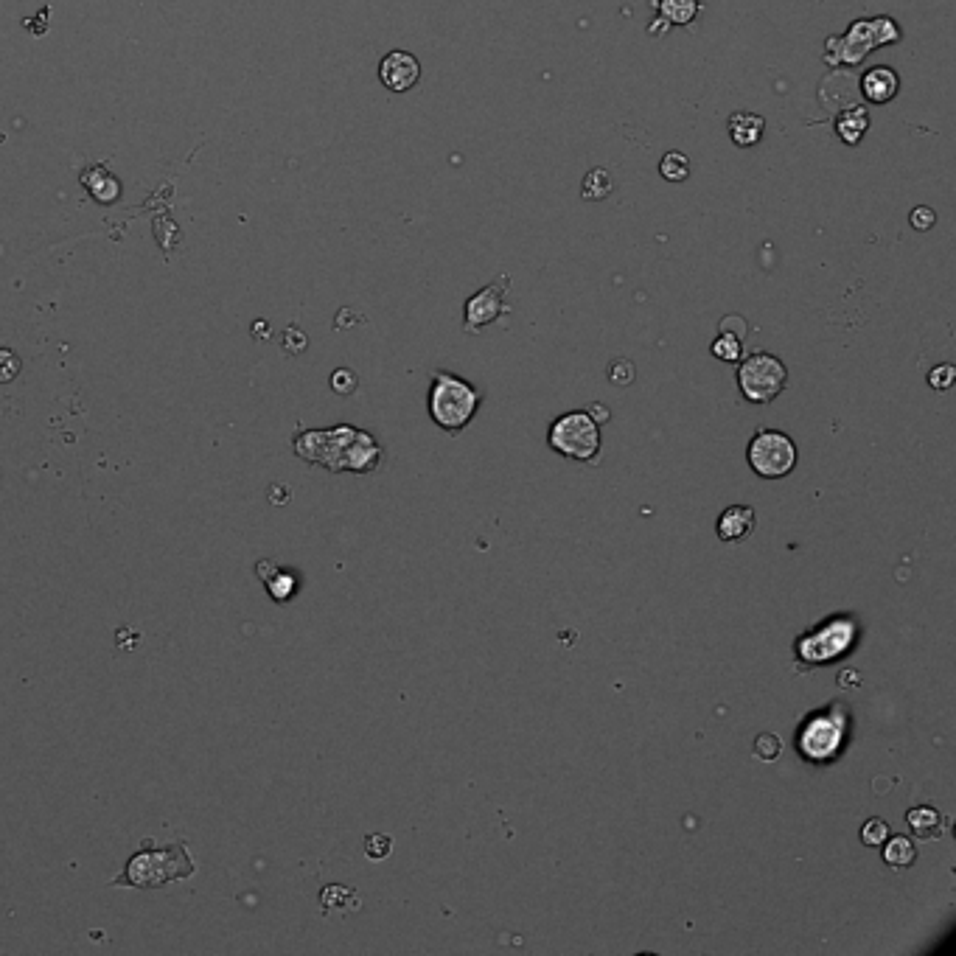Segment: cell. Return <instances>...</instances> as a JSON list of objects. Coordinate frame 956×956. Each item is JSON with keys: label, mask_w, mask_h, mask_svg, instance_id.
Segmentation results:
<instances>
[{"label": "cell", "mask_w": 956, "mask_h": 956, "mask_svg": "<svg viewBox=\"0 0 956 956\" xmlns=\"http://www.w3.org/2000/svg\"><path fill=\"white\" fill-rule=\"evenodd\" d=\"M295 452L303 460L326 466L329 471H373L382 457L379 443L368 432L354 427L303 432L295 438Z\"/></svg>", "instance_id": "6da1fadb"}, {"label": "cell", "mask_w": 956, "mask_h": 956, "mask_svg": "<svg viewBox=\"0 0 956 956\" xmlns=\"http://www.w3.org/2000/svg\"><path fill=\"white\" fill-rule=\"evenodd\" d=\"M197 864L188 853L186 842H174L157 847L155 842H143V847L129 858L121 875H115L113 886H132V889H157L191 878Z\"/></svg>", "instance_id": "7a4b0ae2"}, {"label": "cell", "mask_w": 956, "mask_h": 956, "mask_svg": "<svg viewBox=\"0 0 956 956\" xmlns=\"http://www.w3.org/2000/svg\"><path fill=\"white\" fill-rule=\"evenodd\" d=\"M480 390L469 385L466 379H460L455 373L438 371L432 376L429 387V415L441 429L449 435H457L463 427H469V421L480 407Z\"/></svg>", "instance_id": "3957f363"}, {"label": "cell", "mask_w": 956, "mask_h": 956, "mask_svg": "<svg viewBox=\"0 0 956 956\" xmlns=\"http://www.w3.org/2000/svg\"><path fill=\"white\" fill-rule=\"evenodd\" d=\"M900 26L892 17H864L850 23V29L844 37H828L825 43V62L830 68L839 65H858L861 59L878 51L881 45L900 43Z\"/></svg>", "instance_id": "277c9868"}, {"label": "cell", "mask_w": 956, "mask_h": 956, "mask_svg": "<svg viewBox=\"0 0 956 956\" xmlns=\"http://www.w3.org/2000/svg\"><path fill=\"white\" fill-rule=\"evenodd\" d=\"M550 449L567 460L592 463L600 455V424L589 413H567L550 427Z\"/></svg>", "instance_id": "5b68a950"}, {"label": "cell", "mask_w": 956, "mask_h": 956, "mask_svg": "<svg viewBox=\"0 0 956 956\" xmlns=\"http://www.w3.org/2000/svg\"><path fill=\"white\" fill-rule=\"evenodd\" d=\"M788 385V371H785L783 359L774 354L757 351L752 357H746L738 368V387H741L743 399L752 404H769L774 401Z\"/></svg>", "instance_id": "8992f818"}, {"label": "cell", "mask_w": 956, "mask_h": 956, "mask_svg": "<svg viewBox=\"0 0 956 956\" xmlns=\"http://www.w3.org/2000/svg\"><path fill=\"white\" fill-rule=\"evenodd\" d=\"M746 457H749L752 471L760 474L763 480H780V477H788L797 466V446L785 432L763 429L752 438Z\"/></svg>", "instance_id": "52a82bcc"}, {"label": "cell", "mask_w": 956, "mask_h": 956, "mask_svg": "<svg viewBox=\"0 0 956 956\" xmlns=\"http://www.w3.org/2000/svg\"><path fill=\"white\" fill-rule=\"evenodd\" d=\"M508 289H511V278L508 275H502L497 278L494 284L483 286L477 295H471L466 300V317H463V331L466 334H480V331L491 326V323H497L502 314L511 312V306H508Z\"/></svg>", "instance_id": "ba28073f"}, {"label": "cell", "mask_w": 956, "mask_h": 956, "mask_svg": "<svg viewBox=\"0 0 956 956\" xmlns=\"http://www.w3.org/2000/svg\"><path fill=\"white\" fill-rule=\"evenodd\" d=\"M853 634H856V628L853 623H847V620H833L825 628H819L816 634H808V637H802L797 640L800 643V654L805 662H828V659L839 657L842 651H847V645L853 640Z\"/></svg>", "instance_id": "9c48e42d"}, {"label": "cell", "mask_w": 956, "mask_h": 956, "mask_svg": "<svg viewBox=\"0 0 956 956\" xmlns=\"http://www.w3.org/2000/svg\"><path fill=\"white\" fill-rule=\"evenodd\" d=\"M842 732V718H833V715L814 718V721L805 727V732H802V752H805V757H811V760L830 757L839 749V743H842Z\"/></svg>", "instance_id": "30bf717a"}, {"label": "cell", "mask_w": 956, "mask_h": 956, "mask_svg": "<svg viewBox=\"0 0 956 956\" xmlns=\"http://www.w3.org/2000/svg\"><path fill=\"white\" fill-rule=\"evenodd\" d=\"M379 79L390 93H407L421 79V62L410 51H390L379 62Z\"/></svg>", "instance_id": "8fae6325"}, {"label": "cell", "mask_w": 956, "mask_h": 956, "mask_svg": "<svg viewBox=\"0 0 956 956\" xmlns=\"http://www.w3.org/2000/svg\"><path fill=\"white\" fill-rule=\"evenodd\" d=\"M900 93V76L895 68H870L861 76V96L872 104H889Z\"/></svg>", "instance_id": "7c38bea8"}, {"label": "cell", "mask_w": 956, "mask_h": 956, "mask_svg": "<svg viewBox=\"0 0 956 956\" xmlns=\"http://www.w3.org/2000/svg\"><path fill=\"white\" fill-rule=\"evenodd\" d=\"M755 525V508H749V505H732V508H727V511L721 514V519H718V539L729 544L746 542V539L752 536Z\"/></svg>", "instance_id": "4fadbf2b"}, {"label": "cell", "mask_w": 956, "mask_h": 956, "mask_svg": "<svg viewBox=\"0 0 956 956\" xmlns=\"http://www.w3.org/2000/svg\"><path fill=\"white\" fill-rule=\"evenodd\" d=\"M867 129H870V113L861 104H850V107H844L842 113L836 115V135L847 146H858Z\"/></svg>", "instance_id": "5bb4252c"}, {"label": "cell", "mask_w": 956, "mask_h": 956, "mask_svg": "<svg viewBox=\"0 0 956 956\" xmlns=\"http://www.w3.org/2000/svg\"><path fill=\"white\" fill-rule=\"evenodd\" d=\"M729 138L735 146H755L763 138V132H766V118L757 113H735L729 118Z\"/></svg>", "instance_id": "9a60e30c"}, {"label": "cell", "mask_w": 956, "mask_h": 956, "mask_svg": "<svg viewBox=\"0 0 956 956\" xmlns=\"http://www.w3.org/2000/svg\"><path fill=\"white\" fill-rule=\"evenodd\" d=\"M906 822H909V830H912L917 839H940L945 828H948V819L940 814V811H934V808H928V805H920V808H912L909 814H906Z\"/></svg>", "instance_id": "2e32d148"}, {"label": "cell", "mask_w": 956, "mask_h": 956, "mask_svg": "<svg viewBox=\"0 0 956 956\" xmlns=\"http://www.w3.org/2000/svg\"><path fill=\"white\" fill-rule=\"evenodd\" d=\"M657 6L668 26H690L701 12L699 0H659Z\"/></svg>", "instance_id": "e0dca14e"}, {"label": "cell", "mask_w": 956, "mask_h": 956, "mask_svg": "<svg viewBox=\"0 0 956 956\" xmlns=\"http://www.w3.org/2000/svg\"><path fill=\"white\" fill-rule=\"evenodd\" d=\"M884 861L892 867V870H906V867H912V861L917 858V847H914L912 839H906V836H895V839H886L884 844Z\"/></svg>", "instance_id": "ac0fdd59"}, {"label": "cell", "mask_w": 956, "mask_h": 956, "mask_svg": "<svg viewBox=\"0 0 956 956\" xmlns=\"http://www.w3.org/2000/svg\"><path fill=\"white\" fill-rule=\"evenodd\" d=\"M612 188V174L606 172V169H592V172H586L584 183H581V194H584V200L600 202L612 194Z\"/></svg>", "instance_id": "d6986e66"}, {"label": "cell", "mask_w": 956, "mask_h": 956, "mask_svg": "<svg viewBox=\"0 0 956 956\" xmlns=\"http://www.w3.org/2000/svg\"><path fill=\"white\" fill-rule=\"evenodd\" d=\"M659 174L668 180V183H685L690 177V160L682 152H668V155L659 160Z\"/></svg>", "instance_id": "ffe728a7"}, {"label": "cell", "mask_w": 956, "mask_h": 956, "mask_svg": "<svg viewBox=\"0 0 956 956\" xmlns=\"http://www.w3.org/2000/svg\"><path fill=\"white\" fill-rule=\"evenodd\" d=\"M272 572H275V578L261 575V581L267 584V592H270L272 598L278 600V603H286V600L292 598V592H295V586L298 584H295V578H292L289 572H281L278 567H272Z\"/></svg>", "instance_id": "44dd1931"}, {"label": "cell", "mask_w": 956, "mask_h": 956, "mask_svg": "<svg viewBox=\"0 0 956 956\" xmlns=\"http://www.w3.org/2000/svg\"><path fill=\"white\" fill-rule=\"evenodd\" d=\"M713 354L718 359H724V362H738L743 357V340H738L729 331H721L718 340L713 343Z\"/></svg>", "instance_id": "7402d4cb"}, {"label": "cell", "mask_w": 956, "mask_h": 956, "mask_svg": "<svg viewBox=\"0 0 956 956\" xmlns=\"http://www.w3.org/2000/svg\"><path fill=\"white\" fill-rule=\"evenodd\" d=\"M889 839V825L884 819H870L864 828H861V842L867 847H881Z\"/></svg>", "instance_id": "603a6c76"}, {"label": "cell", "mask_w": 956, "mask_h": 956, "mask_svg": "<svg viewBox=\"0 0 956 956\" xmlns=\"http://www.w3.org/2000/svg\"><path fill=\"white\" fill-rule=\"evenodd\" d=\"M780 755H783V741L777 735L763 732L755 741V757H760V760H777Z\"/></svg>", "instance_id": "cb8c5ba5"}, {"label": "cell", "mask_w": 956, "mask_h": 956, "mask_svg": "<svg viewBox=\"0 0 956 956\" xmlns=\"http://www.w3.org/2000/svg\"><path fill=\"white\" fill-rule=\"evenodd\" d=\"M390 853H393V842H390V836L373 833V836L365 839V856L373 858V861H385Z\"/></svg>", "instance_id": "d4e9b609"}, {"label": "cell", "mask_w": 956, "mask_h": 956, "mask_svg": "<svg viewBox=\"0 0 956 956\" xmlns=\"http://www.w3.org/2000/svg\"><path fill=\"white\" fill-rule=\"evenodd\" d=\"M20 368H23V365H20V357H17L15 351L0 348V385H6V382L17 379Z\"/></svg>", "instance_id": "484cf974"}, {"label": "cell", "mask_w": 956, "mask_h": 956, "mask_svg": "<svg viewBox=\"0 0 956 956\" xmlns=\"http://www.w3.org/2000/svg\"><path fill=\"white\" fill-rule=\"evenodd\" d=\"M323 906L326 909H343L345 900H354L357 903V895L348 889V886H326V892H323Z\"/></svg>", "instance_id": "4316f807"}, {"label": "cell", "mask_w": 956, "mask_h": 956, "mask_svg": "<svg viewBox=\"0 0 956 956\" xmlns=\"http://www.w3.org/2000/svg\"><path fill=\"white\" fill-rule=\"evenodd\" d=\"M909 225H912L917 233H926L937 225V214H934V208H928V205H917L912 214H909Z\"/></svg>", "instance_id": "83f0119b"}, {"label": "cell", "mask_w": 956, "mask_h": 956, "mask_svg": "<svg viewBox=\"0 0 956 956\" xmlns=\"http://www.w3.org/2000/svg\"><path fill=\"white\" fill-rule=\"evenodd\" d=\"M609 382L612 385H631L634 382V365L628 359H614L609 365Z\"/></svg>", "instance_id": "f1b7e54d"}, {"label": "cell", "mask_w": 956, "mask_h": 956, "mask_svg": "<svg viewBox=\"0 0 956 956\" xmlns=\"http://www.w3.org/2000/svg\"><path fill=\"white\" fill-rule=\"evenodd\" d=\"M954 379H956L954 365H937L934 371L928 373V385L934 387V390H948V387L954 385Z\"/></svg>", "instance_id": "f546056e"}, {"label": "cell", "mask_w": 956, "mask_h": 956, "mask_svg": "<svg viewBox=\"0 0 956 956\" xmlns=\"http://www.w3.org/2000/svg\"><path fill=\"white\" fill-rule=\"evenodd\" d=\"M331 387H334L340 396H351V393L357 390V376H354V371H348V368H340V371H334V376H331Z\"/></svg>", "instance_id": "4dcf8cb0"}, {"label": "cell", "mask_w": 956, "mask_h": 956, "mask_svg": "<svg viewBox=\"0 0 956 956\" xmlns=\"http://www.w3.org/2000/svg\"><path fill=\"white\" fill-rule=\"evenodd\" d=\"M721 331H729V334H735L738 340H743V337H746V320L738 317V314H729V317L721 320Z\"/></svg>", "instance_id": "1f68e13d"}, {"label": "cell", "mask_w": 956, "mask_h": 956, "mask_svg": "<svg viewBox=\"0 0 956 956\" xmlns=\"http://www.w3.org/2000/svg\"><path fill=\"white\" fill-rule=\"evenodd\" d=\"M589 415L595 418V424H606V421H609V410H606L603 404H592V407H589Z\"/></svg>", "instance_id": "d6a6232c"}]
</instances>
